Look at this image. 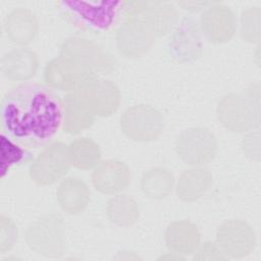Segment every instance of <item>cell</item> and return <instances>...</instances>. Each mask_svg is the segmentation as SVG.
<instances>
[{"instance_id":"484cf974","label":"cell","mask_w":261,"mask_h":261,"mask_svg":"<svg viewBox=\"0 0 261 261\" xmlns=\"http://www.w3.org/2000/svg\"><path fill=\"white\" fill-rule=\"evenodd\" d=\"M1 173L5 176L7 171L14 165L20 163L25 158V150L20 145L1 135Z\"/></svg>"},{"instance_id":"8fae6325","label":"cell","mask_w":261,"mask_h":261,"mask_svg":"<svg viewBox=\"0 0 261 261\" xmlns=\"http://www.w3.org/2000/svg\"><path fill=\"white\" fill-rule=\"evenodd\" d=\"M167 50L169 56L177 63H191L203 54L201 31L198 23L184 17L171 32Z\"/></svg>"},{"instance_id":"5bb4252c","label":"cell","mask_w":261,"mask_h":261,"mask_svg":"<svg viewBox=\"0 0 261 261\" xmlns=\"http://www.w3.org/2000/svg\"><path fill=\"white\" fill-rule=\"evenodd\" d=\"M132 173L128 166L116 159L100 161L92 173V184L96 191L105 195H116L130 184Z\"/></svg>"},{"instance_id":"9a60e30c","label":"cell","mask_w":261,"mask_h":261,"mask_svg":"<svg viewBox=\"0 0 261 261\" xmlns=\"http://www.w3.org/2000/svg\"><path fill=\"white\" fill-rule=\"evenodd\" d=\"M39 57L29 48H15L4 54L1 59V72L10 80L25 82L31 80L39 69Z\"/></svg>"},{"instance_id":"83f0119b","label":"cell","mask_w":261,"mask_h":261,"mask_svg":"<svg viewBox=\"0 0 261 261\" xmlns=\"http://www.w3.org/2000/svg\"><path fill=\"white\" fill-rule=\"evenodd\" d=\"M17 227L14 221L4 214L0 217V252L10 251L17 240Z\"/></svg>"},{"instance_id":"5b68a950","label":"cell","mask_w":261,"mask_h":261,"mask_svg":"<svg viewBox=\"0 0 261 261\" xmlns=\"http://www.w3.org/2000/svg\"><path fill=\"white\" fill-rule=\"evenodd\" d=\"M59 55L69 60L84 74L107 73L115 60L99 45L81 37H70L60 46Z\"/></svg>"},{"instance_id":"9c48e42d","label":"cell","mask_w":261,"mask_h":261,"mask_svg":"<svg viewBox=\"0 0 261 261\" xmlns=\"http://www.w3.org/2000/svg\"><path fill=\"white\" fill-rule=\"evenodd\" d=\"M68 146L62 142L47 145L34 159L29 168L30 178L39 186L57 182L70 167Z\"/></svg>"},{"instance_id":"44dd1931","label":"cell","mask_w":261,"mask_h":261,"mask_svg":"<svg viewBox=\"0 0 261 261\" xmlns=\"http://www.w3.org/2000/svg\"><path fill=\"white\" fill-rule=\"evenodd\" d=\"M56 199L64 212L79 214L87 208L90 202V190L82 179L67 177L59 184Z\"/></svg>"},{"instance_id":"4fadbf2b","label":"cell","mask_w":261,"mask_h":261,"mask_svg":"<svg viewBox=\"0 0 261 261\" xmlns=\"http://www.w3.org/2000/svg\"><path fill=\"white\" fill-rule=\"evenodd\" d=\"M200 31L211 43H226L231 40L237 31L236 14L229 7L213 3L200 17Z\"/></svg>"},{"instance_id":"603a6c76","label":"cell","mask_w":261,"mask_h":261,"mask_svg":"<svg viewBox=\"0 0 261 261\" xmlns=\"http://www.w3.org/2000/svg\"><path fill=\"white\" fill-rule=\"evenodd\" d=\"M173 174L164 167H154L145 171L140 180L143 194L152 200L167 198L174 187Z\"/></svg>"},{"instance_id":"7c38bea8","label":"cell","mask_w":261,"mask_h":261,"mask_svg":"<svg viewBox=\"0 0 261 261\" xmlns=\"http://www.w3.org/2000/svg\"><path fill=\"white\" fill-rule=\"evenodd\" d=\"M155 35L141 17L125 19L116 32V47L127 58H139L150 51Z\"/></svg>"},{"instance_id":"ffe728a7","label":"cell","mask_w":261,"mask_h":261,"mask_svg":"<svg viewBox=\"0 0 261 261\" xmlns=\"http://www.w3.org/2000/svg\"><path fill=\"white\" fill-rule=\"evenodd\" d=\"M213 182L212 173L203 166L185 170L176 182L175 192L179 200L191 203L202 198Z\"/></svg>"},{"instance_id":"7a4b0ae2","label":"cell","mask_w":261,"mask_h":261,"mask_svg":"<svg viewBox=\"0 0 261 261\" xmlns=\"http://www.w3.org/2000/svg\"><path fill=\"white\" fill-rule=\"evenodd\" d=\"M61 14L72 25L93 33L111 30L124 12V1H60Z\"/></svg>"},{"instance_id":"4316f807","label":"cell","mask_w":261,"mask_h":261,"mask_svg":"<svg viewBox=\"0 0 261 261\" xmlns=\"http://www.w3.org/2000/svg\"><path fill=\"white\" fill-rule=\"evenodd\" d=\"M241 37L248 43H256L260 39V8L251 7L242 12Z\"/></svg>"},{"instance_id":"d4e9b609","label":"cell","mask_w":261,"mask_h":261,"mask_svg":"<svg viewBox=\"0 0 261 261\" xmlns=\"http://www.w3.org/2000/svg\"><path fill=\"white\" fill-rule=\"evenodd\" d=\"M70 164L79 169L95 168L101 161L102 152L99 145L92 139L79 138L68 145Z\"/></svg>"},{"instance_id":"277c9868","label":"cell","mask_w":261,"mask_h":261,"mask_svg":"<svg viewBox=\"0 0 261 261\" xmlns=\"http://www.w3.org/2000/svg\"><path fill=\"white\" fill-rule=\"evenodd\" d=\"M29 248L46 258H59L65 250V229L57 214H46L32 222L25 230Z\"/></svg>"},{"instance_id":"f546056e","label":"cell","mask_w":261,"mask_h":261,"mask_svg":"<svg viewBox=\"0 0 261 261\" xmlns=\"http://www.w3.org/2000/svg\"><path fill=\"white\" fill-rule=\"evenodd\" d=\"M259 132L249 133L246 137L243 138L241 142V147L244 154L250 159L259 160L260 152H259Z\"/></svg>"},{"instance_id":"cb8c5ba5","label":"cell","mask_w":261,"mask_h":261,"mask_svg":"<svg viewBox=\"0 0 261 261\" xmlns=\"http://www.w3.org/2000/svg\"><path fill=\"white\" fill-rule=\"evenodd\" d=\"M106 215L112 224L128 227L139 220L140 208L132 197L124 194H116L107 202Z\"/></svg>"},{"instance_id":"6da1fadb","label":"cell","mask_w":261,"mask_h":261,"mask_svg":"<svg viewBox=\"0 0 261 261\" xmlns=\"http://www.w3.org/2000/svg\"><path fill=\"white\" fill-rule=\"evenodd\" d=\"M61 123L60 99L39 83L21 84L7 92L1 101L3 135L20 146L46 145Z\"/></svg>"},{"instance_id":"d6986e66","label":"cell","mask_w":261,"mask_h":261,"mask_svg":"<svg viewBox=\"0 0 261 261\" xmlns=\"http://www.w3.org/2000/svg\"><path fill=\"white\" fill-rule=\"evenodd\" d=\"M86 75L87 74L82 73L69 60L60 55L47 62L44 69V80L46 84L52 89L66 93L72 92Z\"/></svg>"},{"instance_id":"52a82bcc","label":"cell","mask_w":261,"mask_h":261,"mask_svg":"<svg viewBox=\"0 0 261 261\" xmlns=\"http://www.w3.org/2000/svg\"><path fill=\"white\" fill-rule=\"evenodd\" d=\"M217 139L206 127L194 126L182 130L175 140L177 156L190 166H204L217 153Z\"/></svg>"},{"instance_id":"f1b7e54d","label":"cell","mask_w":261,"mask_h":261,"mask_svg":"<svg viewBox=\"0 0 261 261\" xmlns=\"http://www.w3.org/2000/svg\"><path fill=\"white\" fill-rule=\"evenodd\" d=\"M195 260H226L228 259L216 243L205 242L200 244L193 253Z\"/></svg>"},{"instance_id":"30bf717a","label":"cell","mask_w":261,"mask_h":261,"mask_svg":"<svg viewBox=\"0 0 261 261\" xmlns=\"http://www.w3.org/2000/svg\"><path fill=\"white\" fill-rule=\"evenodd\" d=\"M216 245L227 258L241 259L252 253L256 234L252 226L241 219H229L216 230Z\"/></svg>"},{"instance_id":"3957f363","label":"cell","mask_w":261,"mask_h":261,"mask_svg":"<svg viewBox=\"0 0 261 261\" xmlns=\"http://www.w3.org/2000/svg\"><path fill=\"white\" fill-rule=\"evenodd\" d=\"M216 114L219 122L233 133H246L260 123V87L251 84L244 93H229L219 101Z\"/></svg>"},{"instance_id":"e0dca14e","label":"cell","mask_w":261,"mask_h":261,"mask_svg":"<svg viewBox=\"0 0 261 261\" xmlns=\"http://www.w3.org/2000/svg\"><path fill=\"white\" fill-rule=\"evenodd\" d=\"M60 102L62 110L61 127L64 133L77 135L94 124L96 116L74 92L66 93L60 98Z\"/></svg>"},{"instance_id":"7402d4cb","label":"cell","mask_w":261,"mask_h":261,"mask_svg":"<svg viewBox=\"0 0 261 261\" xmlns=\"http://www.w3.org/2000/svg\"><path fill=\"white\" fill-rule=\"evenodd\" d=\"M139 17L147 22L155 37L171 34L178 23L175 7L166 2H148L147 7Z\"/></svg>"},{"instance_id":"2e32d148","label":"cell","mask_w":261,"mask_h":261,"mask_svg":"<svg viewBox=\"0 0 261 261\" xmlns=\"http://www.w3.org/2000/svg\"><path fill=\"white\" fill-rule=\"evenodd\" d=\"M3 27L7 39L12 44L24 47L36 39L39 22L33 11L19 7L6 15Z\"/></svg>"},{"instance_id":"ba28073f","label":"cell","mask_w":261,"mask_h":261,"mask_svg":"<svg viewBox=\"0 0 261 261\" xmlns=\"http://www.w3.org/2000/svg\"><path fill=\"white\" fill-rule=\"evenodd\" d=\"M121 132L136 142H152L159 138L164 128L161 112L147 104L128 107L120 116Z\"/></svg>"},{"instance_id":"ac0fdd59","label":"cell","mask_w":261,"mask_h":261,"mask_svg":"<svg viewBox=\"0 0 261 261\" xmlns=\"http://www.w3.org/2000/svg\"><path fill=\"white\" fill-rule=\"evenodd\" d=\"M201 242L198 226L190 220L171 222L165 230V244L170 252L177 255L193 254Z\"/></svg>"},{"instance_id":"8992f818","label":"cell","mask_w":261,"mask_h":261,"mask_svg":"<svg viewBox=\"0 0 261 261\" xmlns=\"http://www.w3.org/2000/svg\"><path fill=\"white\" fill-rule=\"evenodd\" d=\"M72 92L96 117L110 116L120 105V91L116 84L98 74L84 76Z\"/></svg>"}]
</instances>
